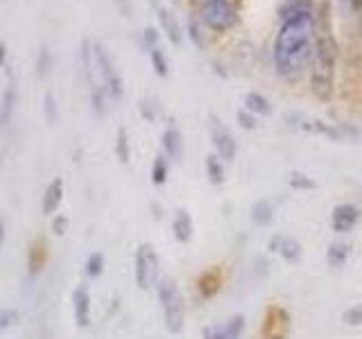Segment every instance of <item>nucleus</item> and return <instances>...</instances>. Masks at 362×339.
I'll return each mask as SVG.
<instances>
[{"label":"nucleus","mask_w":362,"mask_h":339,"mask_svg":"<svg viewBox=\"0 0 362 339\" xmlns=\"http://www.w3.org/2000/svg\"><path fill=\"white\" fill-rule=\"evenodd\" d=\"M202 339H224L222 326H209V328H204Z\"/></svg>","instance_id":"nucleus-39"},{"label":"nucleus","mask_w":362,"mask_h":339,"mask_svg":"<svg viewBox=\"0 0 362 339\" xmlns=\"http://www.w3.org/2000/svg\"><path fill=\"white\" fill-rule=\"evenodd\" d=\"M173 233H175V237H177V240H179L181 244L190 242V237H192V220H190L188 210L179 208V210L175 213V220H173Z\"/></svg>","instance_id":"nucleus-17"},{"label":"nucleus","mask_w":362,"mask_h":339,"mask_svg":"<svg viewBox=\"0 0 362 339\" xmlns=\"http://www.w3.org/2000/svg\"><path fill=\"white\" fill-rule=\"evenodd\" d=\"M204 165H206V174H209V181L213 186L224 184V165H222V158L218 154H209Z\"/></svg>","instance_id":"nucleus-21"},{"label":"nucleus","mask_w":362,"mask_h":339,"mask_svg":"<svg viewBox=\"0 0 362 339\" xmlns=\"http://www.w3.org/2000/svg\"><path fill=\"white\" fill-rule=\"evenodd\" d=\"M288 331H290V314L283 308H279V305H272L263 321V339H286Z\"/></svg>","instance_id":"nucleus-8"},{"label":"nucleus","mask_w":362,"mask_h":339,"mask_svg":"<svg viewBox=\"0 0 362 339\" xmlns=\"http://www.w3.org/2000/svg\"><path fill=\"white\" fill-rule=\"evenodd\" d=\"M156 16H158V23H161V30L165 32L168 41L175 45H181V41H184V32H181L177 16L163 5H156Z\"/></svg>","instance_id":"nucleus-13"},{"label":"nucleus","mask_w":362,"mask_h":339,"mask_svg":"<svg viewBox=\"0 0 362 339\" xmlns=\"http://www.w3.org/2000/svg\"><path fill=\"white\" fill-rule=\"evenodd\" d=\"M220 287H222V276H220L218 269L204 271V274L199 276V280H197V290H199V294L204 299L215 297V294L220 292Z\"/></svg>","instance_id":"nucleus-16"},{"label":"nucleus","mask_w":362,"mask_h":339,"mask_svg":"<svg viewBox=\"0 0 362 339\" xmlns=\"http://www.w3.org/2000/svg\"><path fill=\"white\" fill-rule=\"evenodd\" d=\"M199 20L213 32H229L238 23V9L231 0H204L199 5Z\"/></svg>","instance_id":"nucleus-4"},{"label":"nucleus","mask_w":362,"mask_h":339,"mask_svg":"<svg viewBox=\"0 0 362 339\" xmlns=\"http://www.w3.org/2000/svg\"><path fill=\"white\" fill-rule=\"evenodd\" d=\"M43 113H45V120L50 124L57 122V118H59V105H57L52 93H45V97H43Z\"/></svg>","instance_id":"nucleus-30"},{"label":"nucleus","mask_w":362,"mask_h":339,"mask_svg":"<svg viewBox=\"0 0 362 339\" xmlns=\"http://www.w3.org/2000/svg\"><path fill=\"white\" fill-rule=\"evenodd\" d=\"M211 141L215 145V154H218L222 161H233L238 154L235 138L215 116H211Z\"/></svg>","instance_id":"nucleus-7"},{"label":"nucleus","mask_w":362,"mask_h":339,"mask_svg":"<svg viewBox=\"0 0 362 339\" xmlns=\"http://www.w3.org/2000/svg\"><path fill=\"white\" fill-rule=\"evenodd\" d=\"M50 66H52V54L48 48H41L39 54H37V75L39 77H45L50 71Z\"/></svg>","instance_id":"nucleus-31"},{"label":"nucleus","mask_w":362,"mask_h":339,"mask_svg":"<svg viewBox=\"0 0 362 339\" xmlns=\"http://www.w3.org/2000/svg\"><path fill=\"white\" fill-rule=\"evenodd\" d=\"M188 37H190L192 43L197 45V48H204V37H202L199 25H197V20H195V18H190V20H188Z\"/></svg>","instance_id":"nucleus-36"},{"label":"nucleus","mask_w":362,"mask_h":339,"mask_svg":"<svg viewBox=\"0 0 362 339\" xmlns=\"http://www.w3.org/2000/svg\"><path fill=\"white\" fill-rule=\"evenodd\" d=\"M18 321V310L14 308H0V333L7 331Z\"/></svg>","instance_id":"nucleus-32"},{"label":"nucleus","mask_w":362,"mask_h":339,"mask_svg":"<svg viewBox=\"0 0 362 339\" xmlns=\"http://www.w3.org/2000/svg\"><path fill=\"white\" fill-rule=\"evenodd\" d=\"M243 331H245V316H243V314L231 316V319L222 326L224 339H240Z\"/></svg>","instance_id":"nucleus-25"},{"label":"nucleus","mask_w":362,"mask_h":339,"mask_svg":"<svg viewBox=\"0 0 362 339\" xmlns=\"http://www.w3.org/2000/svg\"><path fill=\"white\" fill-rule=\"evenodd\" d=\"M272 218H274V206H272V201L260 199V201H256L254 206H252V220H254V224L267 226L272 222Z\"/></svg>","instance_id":"nucleus-20"},{"label":"nucleus","mask_w":362,"mask_h":339,"mask_svg":"<svg viewBox=\"0 0 362 339\" xmlns=\"http://www.w3.org/2000/svg\"><path fill=\"white\" fill-rule=\"evenodd\" d=\"M3 242H5V224L0 222V246H3Z\"/></svg>","instance_id":"nucleus-41"},{"label":"nucleus","mask_w":362,"mask_h":339,"mask_svg":"<svg viewBox=\"0 0 362 339\" xmlns=\"http://www.w3.org/2000/svg\"><path fill=\"white\" fill-rule=\"evenodd\" d=\"M308 11H315L313 0H283V5L279 7V16L281 20H288L292 16L308 14Z\"/></svg>","instance_id":"nucleus-18"},{"label":"nucleus","mask_w":362,"mask_h":339,"mask_svg":"<svg viewBox=\"0 0 362 339\" xmlns=\"http://www.w3.org/2000/svg\"><path fill=\"white\" fill-rule=\"evenodd\" d=\"M349 254H351V244H346V242H333L331 246H328V251H326L328 267H333V269L344 267Z\"/></svg>","instance_id":"nucleus-19"},{"label":"nucleus","mask_w":362,"mask_h":339,"mask_svg":"<svg viewBox=\"0 0 362 339\" xmlns=\"http://www.w3.org/2000/svg\"><path fill=\"white\" fill-rule=\"evenodd\" d=\"M62 199H64V179L57 177L52 179L48 188H45L43 197H41V213L43 215H54L62 206Z\"/></svg>","instance_id":"nucleus-12"},{"label":"nucleus","mask_w":362,"mask_h":339,"mask_svg":"<svg viewBox=\"0 0 362 339\" xmlns=\"http://www.w3.org/2000/svg\"><path fill=\"white\" fill-rule=\"evenodd\" d=\"M139 109H141V116L147 120V122H154L156 120V105H154V100H141V105H139Z\"/></svg>","instance_id":"nucleus-34"},{"label":"nucleus","mask_w":362,"mask_h":339,"mask_svg":"<svg viewBox=\"0 0 362 339\" xmlns=\"http://www.w3.org/2000/svg\"><path fill=\"white\" fill-rule=\"evenodd\" d=\"M90 50H93V66H95V71L102 77V86H105L107 95H111L113 100H118L122 95V90H124L122 88V77L116 71V66H113L109 52L105 50V45H102L100 41L90 43Z\"/></svg>","instance_id":"nucleus-5"},{"label":"nucleus","mask_w":362,"mask_h":339,"mask_svg":"<svg viewBox=\"0 0 362 339\" xmlns=\"http://www.w3.org/2000/svg\"><path fill=\"white\" fill-rule=\"evenodd\" d=\"M143 39H145V45H147L150 50L156 48V45H158V32H156V28H145Z\"/></svg>","instance_id":"nucleus-38"},{"label":"nucleus","mask_w":362,"mask_h":339,"mask_svg":"<svg viewBox=\"0 0 362 339\" xmlns=\"http://www.w3.org/2000/svg\"><path fill=\"white\" fill-rule=\"evenodd\" d=\"M116 154H118V158H120V163H129L132 150H129L127 129H124V127H120V129H118V136H116Z\"/></svg>","instance_id":"nucleus-27"},{"label":"nucleus","mask_w":362,"mask_h":339,"mask_svg":"<svg viewBox=\"0 0 362 339\" xmlns=\"http://www.w3.org/2000/svg\"><path fill=\"white\" fill-rule=\"evenodd\" d=\"M5 59H7V48L5 43H0V66H5Z\"/></svg>","instance_id":"nucleus-40"},{"label":"nucleus","mask_w":362,"mask_h":339,"mask_svg":"<svg viewBox=\"0 0 362 339\" xmlns=\"http://www.w3.org/2000/svg\"><path fill=\"white\" fill-rule=\"evenodd\" d=\"M168 172H170V165H168L165 154H156L154 161H152V184L163 186L168 181Z\"/></svg>","instance_id":"nucleus-22"},{"label":"nucleus","mask_w":362,"mask_h":339,"mask_svg":"<svg viewBox=\"0 0 362 339\" xmlns=\"http://www.w3.org/2000/svg\"><path fill=\"white\" fill-rule=\"evenodd\" d=\"M360 220V210L354 206V203H342V206H335L333 215H331V226L337 233H349Z\"/></svg>","instance_id":"nucleus-10"},{"label":"nucleus","mask_w":362,"mask_h":339,"mask_svg":"<svg viewBox=\"0 0 362 339\" xmlns=\"http://www.w3.org/2000/svg\"><path fill=\"white\" fill-rule=\"evenodd\" d=\"M335 66H337V43L331 30L317 32L313 71H310V90L317 100L328 102L335 93Z\"/></svg>","instance_id":"nucleus-2"},{"label":"nucleus","mask_w":362,"mask_h":339,"mask_svg":"<svg viewBox=\"0 0 362 339\" xmlns=\"http://www.w3.org/2000/svg\"><path fill=\"white\" fill-rule=\"evenodd\" d=\"M342 321L346 326H362V305H354V308L344 310Z\"/></svg>","instance_id":"nucleus-33"},{"label":"nucleus","mask_w":362,"mask_h":339,"mask_svg":"<svg viewBox=\"0 0 362 339\" xmlns=\"http://www.w3.org/2000/svg\"><path fill=\"white\" fill-rule=\"evenodd\" d=\"M84 267H86V276H88V278H98V276H102V271H105V254H102V251L88 254Z\"/></svg>","instance_id":"nucleus-24"},{"label":"nucleus","mask_w":362,"mask_h":339,"mask_svg":"<svg viewBox=\"0 0 362 339\" xmlns=\"http://www.w3.org/2000/svg\"><path fill=\"white\" fill-rule=\"evenodd\" d=\"M90 107H93V111L98 113V116H105L107 111V90L105 86H90Z\"/></svg>","instance_id":"nucleus-26"},{"label":"nucleus","mask_w":362,"mask_h":339,"mask_svg":"<svg viewBox=\"0 0 362 339\" xmlns=\"http://www.w3.org/2000/svg\"><path fill=\"white\" fill-rule=\"evenodd\" d=\"M163 154H165V158H175V161H179L181 154H184L181 131L175 127V124H170V127L163 131Z\"/></svg>","instance_id":"nucleus-15"},{"label":"nucleus","mask_w":362,"mask_h":339,"mask_svg":"<svg viewBox=\"0 0 362 339\" xmlns=\"http://www.w3.org/2000/svg\"><path fill=\"white\" fill-rule=\"evenodd\" d=\"M73 319L79 328L90 326V292L86 282H77L73 290Z\"/></svg>","instance_id":"nucleus-9"},{"label":"nucleus","mask_w":362,"mask_h":339,"mask_svg":"<svg viewBox=\"0 0 362 339\" xmlns=\"http://www.w3.org/2000/svg\"><path fill=\"white\" fill-rule=\"evenodd\" d=\"M18 105V90L14 84H9L3 90V97H0V129H7L14 118V111Z\"/></svg>","instance_id":"nucleus-14"},{"label":"nucleus","mask_w":362,"mask_h":339,"mask_svg":"<svg viewBox=\"0 0 362 339\" xmlns=\"http://www.w3.org/2000/svg\"><path fill=\"white\" fill-rule=\"evenodd\" d=\"M351 3H354V9L356 11H362V0H351Z\"/></svg>","instance_id":"nucleus-42"},{"label":"nucleus","mask_w":362,"mask_h":339,"mask_svg":"<svg viewBox=\"0 0 362 339\" xmlns=\"http://www.w3.org/2000/svg\"><path fill=\"white\" fill-rule=\"evenodd\" d=\"M245 109L249 113H260V116H267V113L272 111L269 102L263 95H260V93H247V97H245Z\"/></svg>","instance_id":"nucleus-23"},{"label":"nucleus","mask_w":362,"mask_h":339,"mask_svg":"<svg viewBox=\"0 0 362 339\" xmlns=\"http://www.w3.org/2000/svg\"><path fill=\"white\" fill-rule=\"evenodd\" d=\"M238 124H240L243 129H256V118H254V113H249L247 109H240L238 111Z\"/></svg>","instance_id":"nucleus-35"},{"label":"nucleus","mask_w":362,"mask_h":339,"mask_svg":"<svg viewBox=\"0 0 362 339\" xmlns=\"http://www.w3.org/2000/svg\"><path fill=\"white\" fill-rule=\"evenodd\" d=\"M288 181H290V188H294V190H315L317 188L315 181L308 174H301V172H292Z\"/></svg>","instance_id":"nucleus-29"},{"label":"nucleus","mask_w":362,"mask_h":339,"mask_svg":"<svg viewBox=\"0 0 362 339\" xmlns=\"http://www.w3.org/2000/svg\"><path fill=\"white\" fill-rule=\"evenodd\" d=\"M317 43V18L313 11L281 20L274 39V66L283 77L301 75L313 61Z\"/></svg>","instance_id":"nucleus-1"},{"label":"nucleus","mask_w":362,"mask_h":339,"mask_svg":"<svg viewBox=\"0 0 362 339\" xmlns=\"http://www.w3.org/2000/svg\"><path fill=\"white\" fill-rule=\"evenodd\" d=\"M150 61H152L154 73L158 77H168V59H165V54H163L161 48H158V45L150 50Z\"/></svg>","instance_id":"nucleus-28"},{"label":"nucleus","mask_w":362,"mask_h":339,"mask_svg":"<svg viewBox=\"0 0 362 339\" xmlns=\"http://www.w3.org/2000/svg\"><path fill=\"white\" fill-rule=\"evenodd\" d=\"M66 229H68V218H66V215H64V213L54 215V218H52V231H54L57 235H64Z\"/></svg>","instance_id":"nucleus-37"},{"label":"nucleus","mask_w":362,"mask_h":339,"mask_svg":"<svg viewBox=\"0 0 362 339\" xmlns=\"http://www.w3.org/2000/svg\"><path fill=\"white\" fill-rule=\"evenodd\" d=\"M134 278L139 290H150L158 282V256L152 244H141L134 256Z\"/></svg>","instance_id":"nucleus-6"},{"label":"nucleus","mask_w":362,"mask_h":339,"mask_svg":"<svg viewBox=\"0 0 362 339\" xmlns=\"http://www.w3.org/2000/svg\"><path fill=\"white\" fill-rule=\"evenodd\" d=\"M269 249L276 251L283 260H290V263H297L301 258V242L290 235H274L269 242Z\"/></svg>","instance_id":"nucleus-11"},{"label":"nucleus","mask_w":362,"mask_h":339,"mask_svg":"<svg viewBox=\"0 0 362 339\" xmlns=\"http://www.w3.org/2000/svg\"><path fill=\"white\" fill-rule=\"evenodd\" d=\"M156 294L163 308L168 333L179 335L186 326V305H184V297H181L177 282L173 278H161L156 282Z\"/></svg>","instance_id":"nucleus-3"}]
</instances>
